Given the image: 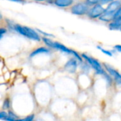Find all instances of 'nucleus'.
I'll return each instance as SVG.
<instances>
[{"label": "nucleus", "mask_w": 121, "mask_h": 121, "mask_svg": "<svg viewBox=\"0 0 121 121\" xmlns=\"http://www.w3.org/2000/svg\"><path fill=\"white\" fill-rule=\"evenodd\" d=\"M12 28L17 33H19V34L29 38L35 41H40L41 40V38L40 35L37 33L36 31H35L34 29L27 27V26H22L21 25L19 24H16L14 25Z\"/></svg>", "instance_id": "f257e3e1"}, {"label": "nucleus", "mask_w": 121, "mask_h": 121, "mask_svg": "<svg viewBox=\"0 0 121 121\" xmlns=\"http://www.w3.org/2000/svg\"><path fill=\"white\" fill-rule=\"evenodd\" d=\"M91 6L86 3V1H80L70 6V11L72 14L77 16L86 15L88 13Z\"/></svg>", "instance_id": "f03ea898"}, {"label": "nucleus", "mask_w": 121, "mask_h": 121, "mask_svg": "<svg viewBox=\"0 0 121 121\" xmlns=\"http://www.w3.org/2000/svg\"><path fill=\"white\" fill-rule=\"evenodd\" d=\"M82 57L83 59H85V60L87 62V63L95 70V72H96L97 74H103L104 72H106L105 69H103L101 64L95 58L91 57L86 54H82Z\"/></svg>", "instance_id": "7ed1b4c3"}, {"label": "nucleus", "mask_w": 121, "mask_h": 121, "mask_svg": "<svg viewBox=\"0 0 121 121\" xmlns=\"http://www.w3.org/2000/svg\"><path fill=\"white\" fill-rule=\"evenodd\" d=\"M104 11H105V9L103 8V5L98 3L92 6L90 8L87 15L91 19L99 18L104 13Z\"/></svg>", "instance_id": "20e7f679"}, {"label": "nucleus", "mask_w": 121, "mask_h": 121, "mask_svg": "<svg viewBox=\"0 0 121 121\" xmlns=\"http://www.w3.org/2000/svg\"><path fill=\"white\" fill-rule=\"evenodd\" d=\"M103 67L106 69V71L113 77L116 82L117 84L121 85V74H120L116 69H114L113 67H111L110 65L104 63Z\"/></svg>", "instance_id": "39448f33"}, {"label": "nucleus", "mask_w": 121, "mask_h": 121, "mask_svg": "<svg viewBox=\"0 0 121 121\" xmlns=\"http://www.w3.org/2000/svg\"><path fill=\"white\" fill-rule=\"evenodd\" d=\"M121 6V1L119 0H114L112 2L109 3L106 9H105V13L114 16L116 11L118 10V9Z\"/></svg>", "instance_id": "423d86ee"}, {"label": "nucleus", "mask_w": 121, "mask_h": 121, "mask_svg": "<svg viewBox=\"0 0 121 121\" xmlns=\"http://www.w3.org/2000/svg\"><path fill=\"white\" fill-rule=\"evenodd\" d=\"M76 58H71L64 65V69L69 73H75L78 67V62Z\"/></svg>", "instance_id": "0eeeda50"}, {"label": "nucleus", "mask_w": 121, "mask_h": 121, "mask_svg": "<svg viewBox=\"0 0 121 121\" xmlns=\"http://www.w3.org/2000/svg\"><path fill=\"white\" fill-rule=\"evenodd\" d=\"M73 1L74 0H47V2L49 4H53L58 7L64 8L72 6Z\"/></svg>", "instance_id": "6e6552de"}, {"label": "nucleus", "mask_w": 121, "mask_h": 121, "mask_svg": "<svg viewBox=\"0 0 121 121\" xmlns=\"http://www.w3.org/2000/svg\"><path fill=\"white\" fill-rule=\"evenodd\" d=\"M53 48L54 49H56V50H58L61 52H63L65 53H67V54H69V55H73L75 51L71 50V49H69L68 48H67L66 46L63 45V44L58 43V42H54L53 41Z\"/></svg>", "instance_id": "1a4fd4ad"}, {"label": "nucleus", "mask_w": 121, "mask_h": 121, "mask_svg": "<svg viewBox=\"0 0 121 121\" xmlns=\"http://www.w3.org/2000/svg\"><path fill=\"white\" fill-rule=\"evenodd\" d=\"M46 53H49V50L45 47H40V48L34 50L30 54V57H34V56L40 55V54H46Z\"/></svg>", "instance_id": "9d476101"}, {"label": "nucleus", "mask_w": 121, "mask_h": 121, "mask_svg": "<svg viewBox=\"0 0 121 121\" xmlns=\"http://www.w3.org/2000/svg\"><path fill=\"white\" fill-rule=\"evenodd\" d=\"M121 26V21H112L111 22H109L108 23V28L112 30H119L120 27Z\"/></svg>", "instance_id": "9b49d317"}, {"label": "nucleus", "mask_w": 121, "mask_h": 121, "mask_svg": "<svg viewBox=\"0 0 121 121\" xmlns=\"http://www.w3.org/2000/svg\"><path fill=\"white\" fill-rule=\"evenodd\" d=\"M113 21H121V6L118 9L113 16Z\"/></svg>", "instance_id": "f8f14e48"}, {"label": "nucleus", "mask_w": 121, "mask_h": 121, "mask_svg": "<svg viewBox=\"0 0 121 121\" xmlns=\"http://www.w3.org/2000/svg\"><path fill=\"white\" fill-rule=\"evenodd\" d=\"M8 115L6 116V118H5L6 121H16L18 120V118L16 116V115L12 113L11 111H9L8 113Z\"/></svg>", "instance_id": "ddd939ff"}, {"label": "nucleus", "mask_w": 121, "mask_h": 121, "mask_svg": "<svg viewBox=\"0 0 121 121\" xmlns=\"http://www.w3.org/2000/svg\"><path fill=\"white\" fill-rule=\"evenodd\" d=\"M42 40L44 41V43L49 48H53V41H52L51 39L46 38V37H43L42 38Z\"/></svg>", "instance_id": "4468645a"}, {"label": "nucleus", "mask_w": 121, "mask_h": 121, "mask_svg": "<svg viewBox=\"0 0 121 121\" xmlns=\"http://www.w3.org/2000/svg\"><path fill=\"white\" fill-rule=\"evenodd\" d=\"M97 48L98 49H99L102 52H103L105 55H108V56H112L113 55V53H112V52H111V51H109V50H106V49H104V48H101V46H99V45H98L97 46Z\"/></svg>", "instance_id": "2eb2a0df"}, {"label": "nucleus", "mask_w": 121, "mask_h": 121, "mask_svg": "<svg viewBox=\"0 0 121 121\" xmlns=\"http://www.w3.org/2000/svg\"><path fill=\"white\" fill-rule=\"evenodd\" d=\"M10 107V101L9 99H6L5 101L3 103V108L4 109H9Z\"/></svg>", "instance_id": "dca6fc26"}, {"label": "nucleus", "mask_w": 121, "mask_h": 121, "mask_svg": "<svg viewBox=\"0 0 121 121\" xmlns=\"http://www.w3.org/2000/svg\"><path fill=\"white\" fill-rule=\"evenodd\" d=\"M86 1V3L90 6H92L96 4H98L99 3V0H85Z\"/></svg>", "instance_id": "f3484780"}, {"label": "nucleus", "mask_w": 121, "mask_h": 121, "mask_svg": "<svg viewBox=\"0 0 121 121\" xmlns=\"http://www.w3.org/2000/svg\"><path fill=\"white\" fill-rule=\"evenodd\" d=\"M34 119V115L32 114V115H30V116H28L27 117H26L24 119H21V121H31Z\"/></svg>", "instance_id": "a211bd4d"}, {"label": "nucleus", "mask_w": 121, "mask_h": 121, "mask_svg": "<svg viewBox=\"0 0 121 121\" xmlns=\"http://www.w3.org/2000/svg\"><path fill=\"white\" fill-rule=\"evenodd\" d=\"M8 113L5 111H0V119L2 120H5V118H6Z\"/></svg>", "instance_id": "6ab92c4d"}, {"label": "nucleus", "mask_w": 121, "mask_h": 121, "mask_svg": "<svg viewBox=\"0 0 121 121\" xmlns=\"http://www.w3.org/2000/svg\"><path fill=\"white\" fill-rule=\"evenodd\" d=\"M114 0H99V4H102V5H105V4H108L109 3L112 2Z\"/></svg>", "instance_id": "aec40b11"}, {"label": "nucleus", "mask_w": 121, "mask_h": 121, "mask_svg": "<svg viewBox=\"0 0 121 121\" xmlns=\"http://www.w3.org/2000/svg\"><path fill=\"white\" fill-rule=\"evenodd\" d=\"M6 33V29L4 28H0V40L2 38L3 35Z\"/></svg>", "instance_id": "412c9836"}, {"label": "nucleus", "mask_w": 121, "mask_h": 121, "mask_svg": "<svg viewBox=\"0 0 121 121\" xmlns=\"http://www.w3.org/2000/svg\"><path fill=\"white\" fill-rule=\"evenodd\" d=\"M114 48L117 51H118L119 52H121V45H115Z\"/></svg>", "instance_id": "4be33fe9"}, {"label": "nucleus", "mask_w": 121, "mask_h": 121, "mask_svg": "<svg viewBox=\"0 0 121 121\" xmlns=\"http://www.w3.org/2000/svg\"><path fill=\"white\" fill-rule=\"evenodd\" d=\"M8 1H11L13 2H16V3H24L25 0H8Z\"/></svg>", "instance_id": "5701e85b"}, {"label": "nucleus", "mask_w": 121, "mask_h": 121, "mask_svg": "<svg viewBox=\"0 0 121 121\" xmlns=\"http://www.w3.org/2000/svg\"><path fill=\"white\" fill-rule=\"evenodd\" d=\"M35 1H47V0H35Z\"/></svg>", "instance_id": "b1692460"}, {"label": "nucleus", "mask_w": 121, "mask_h": 121, "mask_svg": "<svg viewBox=\"0 0 121 121\" xmlns=\"http://www.w3.org/2000/svg\"><path fill=\"white\" fill-rule=\"evenodd\" d=\"M1 15L0 14V20H1Z\"/></svg>", "instance_id": "393cba45"}, {"label": "nucleus", "mask_w": 121, "mask_h": 121, "mask_svg": "<svg viewBox=\"0 0 121 121\" xmlns=\"http://www.w3.org/2000/svg\"><path fill=\"white\" fill-rule=\"evenodd\" d=\"M119 30H120V31H121V27H120V29H119Z\"/></svg>", "instance_id": "a878e982"}]
</instances>
